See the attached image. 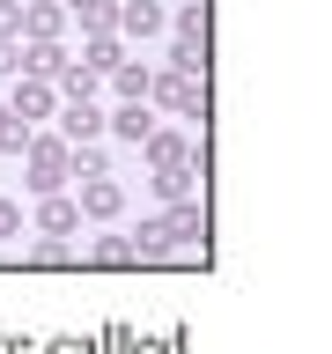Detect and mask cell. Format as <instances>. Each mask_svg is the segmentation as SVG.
Returning a JSON list of instances; mask_svg holds the SVG:
<instances>
[{
    "label": "cell",
    "mask_w": 332,
    "mask_h": 354,
    "mask_svg": "<svg viewBox=\"0 0 332 354\" xmlns=\"http://www.w3.org/2000/svg\"><path fill=\"white\" fill-rule=\"evenodd\" d=\"M118 30H133V37H155V30H163V8H155V0H126V8H118Z\"/></svg>",
    "instance_id": "9c48e42d"
},
{
    "label": "cell",
    "mask_w": 332,
    "mask_h": 354,
    "mask_svg": "<svg viewBox=\"0 0 332 354\" xmlns=\"http://www.w3.org/2000/svg\"><path fill=\"white\" fill-rule=\"evenodd\" d=\"M59 66H66V52L52 37H30V52H15V74H37V82H59Z\"/></svg>",
    "instance_id": "5b68a950"
},
{
    "label": "cell",
    "mask_w": 332,
    "mask_h": 354,
    "mask_svg": "<svg viewBox=\"0 0 332 354\" xmlns=\"http://www.w3.org/2000/svg\"><path fill=\"white\" fill-rule=\"evenodd\" d=\"M177 8H199V0H177Z\"/></svg>",
    "instance_id": "484cf974"
},
{
    "label": "cell",
    "mask_w": 332,
    "mask_h": 354,
    "mask_svg": "<svg viewBox=\"0 0 332 354\" xmlns=\"http://www.w3.org/2000/svg\"><path fill=\"white\" fill-rule=\"evenodd\" d=\"M170 66H177V74H207V37H177L170 44Z\"/></svg>",
    "instance_id": "4fadbf2b"
},
{
    "label": "cell",
    "mask_w": 332,
    "mask_h": 354,
    "mask_svg": "<svg viewBox=\"0 0 332 354\" xmlns=\"http://www.w3.org/2000/svg\"><path fill=\"white\" fill-rule=\"evenodd\" d=\"M59 22H66V8H22V30L30 37H59Z\"/></svg>",
    "instance_id": "e0dca14e"
},
{
    "label": "cell",
    "mask_w": 332,
    "mask_h": 354,
    "mask_svg": "<svg viewBox=\"0 0 332 354\" xmlns=\"http://www.w3.org/2000/svg\"><path fill=\"white\" fill-rule=\"evenodd\" d=\"M111 82H118V96L133 104V96H148V82H155V74H148V66H133V59H118V66H111Z\"/></svg>",
    "instance_id": "5bb4252c"
},
{
    "label": "cell",
    "mask_w": 332,
    "mask_h": 354,
    "mask_svg": "<svg viewBox=\"0 0 332 354\" xmlns=\"http://www.w3.org/2000/svg\"><path fill=\"white\" fill-rule=\"evenodd\" d=\"M22 155H30V192H37V199L59 192L66 177H74V148H66V140H30Z\"/></svg>",
    "instance_id": "6da1fadb"
},
{
    "label": "cell",
    "mask_w": 332,
    "mask_h": 354,
    "mask_svg": "<svg viewBox=\"0 0 332 354\" xmlns=\"http://www.w3.org/2000/svg\"><path fill=\"white\" fill-rule=\"evenodd\" d=\"M59 126H66V140H96V133H104V111L82 96V104H66V118H59Z\"/></svg>",
    "instance_id": "30bf717a"
},
{
    "label": "cell",
    "mask_w": 332,
    "mask_h": 354,
    "mask_svg": "<svg viewBox=\"0 0 332 354\" xmlns=\"http://www.w3.org/2000/svg\"><path fill=\"white\" fill-rule=\"evenodd\" d=\"M192 82H199V74H177V66H170V74L148 82V96H163L177 118H199V111H207V88H192Z\"/></svg>",
    "instance_id": "7a4b0ae2"
},
{
    "label": "cell",
    "mask_w": 332,
    "mask_h": 354,
    "mask_svg": "<svg viewBox=\"0 0 332 354\" xmlns=\"http://www.w3.org/2000/svg\"><path fill=\"white\" fill-rule=\"evenodd\" d=\"M66 15L96 37V30H111V22H118V8H111V0H66Z\"/></svg>",
    "instance_id": "8fae6325"
},
{
    "label": "cell",
    "mask_w": 332,
    "mask_h": 354,
    "mask_svg": "<svg viewBox=\"0 0 332 354\" xmlns=\"http://www.w3.org/2000/svg\"><path fill=\"white\" fill-rule=\"evenodd\" d=\"M8 236H22V207H15V199H0V243H8Z\"/></svg>",
    "instance_id": "603a6c76"
},
{
    "label": "cell",
    "mask_w": 332,
    "mask_h": 354,
    "mask_svg": "<svg viewBox=\"0 0 332 354\" xmlns=\"http://www.w3.org/2000/svg\"><path fill=\"white\" fill-rule=\"evenodd\" d=\"M74 207H82V214L89 221H111V214H118V207H126V185H118V177H89V185H82V199H74Z\"/></svg>",
    "instance_id": "3957f363"
},
{
    "label": "cell",
    "mask_w": 332,
    "mask_h": 354,
    "mask_svg": "<svg viewBox=\"0 0 332 354\" xmlns=\"http://www.w3.org/2000/svg\"><path fill=\"white\" fill-rule=\"evenodd\" d=\"M30 259H37V266H59V259H66V236H44L37 251H30Z\"/></svg>",
    "instance_id": "cb8c5ba5"
},
{
    "label": "cell",
    "mask_w": 332,
    "mask_h": 354,
    "mask_svg": "<svg viewBox=\"0 0 332 354\" xmlns=\"http://www.w3.org/2000/svg\"><path fill=\"white\" fill-rule=\"evenodd\" d=\"M22 37V8H15V0H0V44H15Z\"/></svg>",
    "instance_id": "7402d4cb"
},
{
    "label": "cell",
    "mask_w": 332,
    "mask_h": 354,
    "mask_svg": "<svg viewBox=\"0 0 332 354\" xmlns=\"http://www.w3.org/2000/svg\"><path fill=\"white\" fill-rule=\"evenodd\" d=\"M163 229H170V243H199V236H207V214H199L192 199H177L170 214H163Z\"/></svg>",
    "instance_id": "52a82bcc"
},
{
    "label": "cell",
    "mask_w": 332,
    "mask_h": 354,
    "mask_svg": "<svg viewBox=\"0 0 332 354\" xmlns=\"http://www.w3.org/2000/svg\"><path fill=\"white\" fill-rule=\"evenodd\" d=\"M155 192L163 199H192V162H185V170H155Z\"/></svg>",
    "instance_id": "ac0fdd59"
},
{
    "label": "cell",
    "mask_w": 332,
    "mask_h": 354,
    "mask_svg": "<svg viewBox=\"0 0 332 354\" xmlns=\"http://www.w3.org/2000/svg\"><path fill=\"white\" fill-rule=\"evenodd\" d=\"M37 229H44V236H74V229H82V207H74V199H59V192H44Z\"/></svg>",
    "instance_id": "8992f818"
},
{
    "label": "cell",
    "mask_w": 332,
    "mask_h": 354,
    "mask_svg": "<svg viewBox=\"0 0 332 354\" xmlns=\"http://www.w3.org/2000/svg\"><path fill=\"white\" fill-rule=\"evenodd\" d=\"M89 66H96V74H111V66H118V44H111V30H96V37H89V52H82Z\"/></svg>",
    "instance_id": "d6986e66"
},
{
    "label": "cell",
    "mask_w": 332,
    "mask_h": 354,
    "mask_svg": "<svg viewBox=\"0 0 332 354\" xmlns=\"http://www.w3.org/2000/svg\"><path fill=\"white\" fill-rule=\"evenodd\" d=\"M0 74H15V44H0Z\"/></svg>",
    "instance_id": "d4e9b609"
},
{
    "label": "cell",
    "mask_w": 332,
    "mask_h": 354,
    "mask_svg": "<svg viewBox=\"0 0 332 354\" xmlns=\"http://www.w3.org/2000/svg\"><path fill=\"white\" fill-rule=\"evenodd\" d=\"M74 170H82V177H104L111 162H104V148H96V140H74Z\"/></svg>",
    "instance_id": "44dd1931"
},
{
    "label": "cell",
    "mask_w": 332,
    "mask_h": 354,
    "mask_svg": "<svg viewBox=\"0 0 332 354\" xmlns=\"http://www.w3.org/2000/svg\"><path fill=\"white\" fill-rule=\"evenodd\" d=\"M148 162H155V170H185V162H192L185 133H148Z\"/></svg>",
    "instance_id": "ba28073f"
},
{
    "label": "cell",
    "mask_w": 332,
    "mask_h": 354,
    "mask_svg": "<svg viewBox=\"0 0 332 354\" xmlns=\"http://www.w3.org/2000/svg\"><path fill=\"white\" fill-rule=\"evenodd\" d=\"M96 82H104V74H96V66H89V59H82V66H74V59L59 66V88H66V96H74V104H82V96H96Z\"/></svg>",
    "instance_id": "7c38bea8"
},
{
    "label": "cell",
    "mask_w": 332,
    "mask_h": 354,
    "mask_svg": "<svg viewBox=\"0 0 332 354\" xmlns=\"http://www.w3.org/2000/svg\"><path fill=\"white\" fill-rule=\"evenodd\" d=\"M8 111H15V118H44V111H52V88L22 82V88H15V104H8Z\"/></svg>",
    "instance_id": "9a60e30c"
},
{
    "label": "cell",
    "mask_w": 332,
    "mask_h": 354,
    "mask_svg": "<svg viewBox=\"0 0 332 354\" xmlns=\"http://www.w3.org/2000/svg\"><path fill=\"white\" fill-rule=\"evenodd\" d=\"M104 126L118 133V140H133V148H140V140H148V133H155V118H148V96H133V104L104 111Z\"/></svg>",
    "instance_id": "277c9868"
},
{
    "label": "cell",
    "mask_w": 332,
    "mask_h": 354,
    "mask_svg": "<svg viewBox=\"0 0 332 354\" xmlns=\"http://www.w3.org/2000/svg\"><path fill=\"white\" fill-rule=\"evenodd\" d=\"M89 259H96V266H133V236H96Z\"/></svg>",
    "instance_id": "2e32d148"
},
{
    "label": "cell",
    "mask_w": 332,
    "mask_h": 354,
    "mask_svg": "<svg viewBox=\"0 0 332 354\" xmlns=\"http://www.w3.org/2000/svg\"><path fill=\"white\" fill-rule=\"evenodd\" d=\"M0 148H8V155L30 148V126H15V111H8V104H0Z\"/></svg>",
    "instance_id": "ffe728a7"
}]
</instances>
